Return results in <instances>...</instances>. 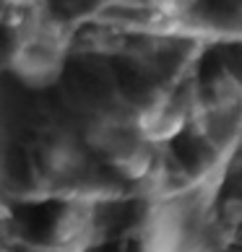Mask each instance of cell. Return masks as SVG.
I'll return each mask as SVG.
<instances>
[{"label": "cell", "instance_id": "cell-1", "mask_svg": "<svg viewBox=\"0 0 242 252\" xmlns=\"http://www.w3.org/2000/svg\"><path fill=\"white\" fill-rule=\"evenodd\" d=\"M188 120V109L174 96H156L136 115V125L148 143H162L170 141L185 127Z\"/></svg>", "mask_w": 242, "mask_h": 252}, {"label": "cell", "instance_id": "cell-2", "mask_svg": "<svg viewBox=\"0 0 242 252\" xmlns=\"http://www.w3.org/2000/svg\"><path fill=\"white\" fill-rule=\"evenodd\" d=\"M180 252H213V247L208 245V242H201V245H193V247H185Z\"/></svg>", "mask_w": 242, "mask_h": 252}]
</instances>
